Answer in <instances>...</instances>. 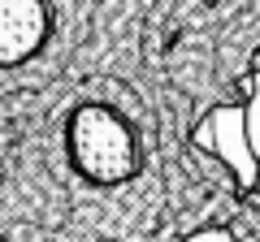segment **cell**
Masks as SVG:
<instances>
[{"mask_svg": "<svg viewBox=\"0 0 260 242\" xmlns=\"http://www.w3.org/2000/svg\"><path fill=\"white\" fill-rule=\"evenodd\" d=\"M61 151L78 182L95 190L126 186L143 169L139 130L121 108L104 100H78L61 121Z\"/></svg>", "mask_w": 260, "mask_h": 242, "instance_id": "cell-1", "label": "cell"}, {"mask_svg": "<svg viewBox=\"0 0 260 242\" xmlns=\"http://www.w3.org/2000/svg\"><path fill=\"white\" fill-rule=\"evenodd\" d=\"M56 35V0H0V78L44 61Z\"/></svg>", "mask_w": 260, "mask_h": 242, "instance_id": "cell-2", "label": "cell"}]
</instances>
